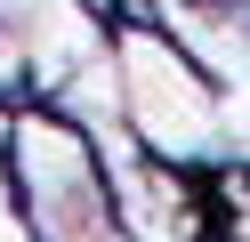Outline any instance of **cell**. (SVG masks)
<instances>
[{"label": "cell", "instance_id": "cell-1", "mask_svg": "<svg viewBox=\"0 0 250 242\" xmlns=\"http://www.w3.org/2000/svg\"><path fill=\"white\" fill-rule=\"evenodd\" d=\"M105 65H113V97L129 137L169 170H218L226 161V97L178 48V32L153 16H121V32H105Z\"/></svg>", "mask_w": 250, "mask_h": 242}, {"label": "cell", "instance_id": "cell-5", "mask_svg": "<svg viewBox=\"0 0 250 242\" xmlns=\"http://www.w3.org/2000/svg\"><path fill=\"white\" fill-rule=\"evenodd\" d=\"M226 161L250 170V97H226Z\"/></svg>", "mask_w": 250, "mask_h": 242}, {"label": "cell", "instance_id": "cell-3", "mask_svg": "<svg viewBox=\"0 0 250 242\" xmlns=\"http://www.w3.org/2000/svg\"><path fill=\"white\" fill-rule=\"evenodd\" d=\"M0 32L24 48V73L41 97H57L81 65L105 57V8L97 0H0Z\"/></svg>", "mask_w": 250, "mask_h": 242}, {"label": "cell", "instance_id": "cell-4", "mask_svg": "<svg viewBox=\"0 0 250 242\" xmlns=\"http://www.w3.org/2000/svg\"><path fill=\"white\" fill-rule=\"evenodd\" d=\"M202 177H210V194H226V226H218V234H226V242H250V170L218 161V170H202Z\"/></svg>", "mask_w": 250, "mask_h": 242}, {"label": "cell", "instance_id": "cell-2", "mask_svg": "<svg viewBox=\"0 0 250 242\" xmlns=\"http://www.w3.org/2000/svg\"><path fill=\"white\" fill-rule=\"evenodd\" d=\"M0 161H8V186L17 210L33 226V242H137L121 226V202L105 186V161L89 145V129L57 105H24L0 129Z\"/></svg>", "mask_w": 250, "mask_h": 242}]
</instances>
